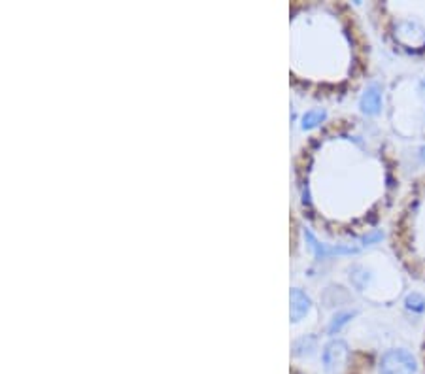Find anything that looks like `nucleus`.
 <instances>
[{"label": "nucleus", "mask_w": 425, "mask_h": 374, "mask_svg": "<svg viewBox=\"0 0 425 374\" xmlns=\"http://www.w3.org/2000/svg\"><path fill=\"white\" fill-rule=\"evenodd\" d=\"M399 189L393 151L371 123L342 120L320 136L306 200L323 229L340 238H377Z\"/></svg>", "instance_id": "nucleus-1"}, {"label": "nucleus", "mask_w": 425, "mask_h": 374, "mask_svg": "<svg viewBox=\"0 0 425 374\" xmlns=\"http://www.w3.org/2000/svg\"><path fill=\"white\" fill-rule=\"evenodd\" d=\"M391 242L403 266L425 282V174L408 189L393 221Z\"/></svg>", "instance_id": "nucleus-2"}, {"label": "nucleus", "mask_w": 425, "mask_h": 374, "mask_svg": "<svg viewBox=\"0 0 425 374\" xmlns=\"http://www.w3.org/2000/svg\"><path fill=\"white\" fill-rule=\"evenodd\" d=\"M380 34L397 53L425 60V2H388L372 6Z\"/></svg>", "instance_id": "nucleus-3"}, {"label": "nucleus", "mask_w": 425, "mask_h": 374, "mask_svg": "<svg viewBox=\"0 0 425 374\" xmlns=\"http://www.w3.org/2000/svg\"><path fill=\"white\" fill-rule=\"evenodd\" d=\"M389 123L403 138L425 142V74L395 82L389 95Z\"/></svg>", "instance_id": "nucleus-4"}, {"label": "nucleus", "mask_w": 425, "mask_h": 374, "mask_svg": "<svg viewBox=\"0 0 425 374\" xmlns=\"http://www.w3.org/2000/svg\"><path fill=\"white\" fill-rule=\"evenodd\" d=\"M350 361H352V352L344 340L334 338L323 348L322 363L325 374H346L350 370Z\"/></svg>", "instance_id": "nucleus-5"}, {"label": "nucleus", "mask_w": 425, "mask_h": 374, "mask_svg": "<svg viewBox=\"0 0 425 374\" xmlns=\"http://www.w3.org/2000/svg\"><path fill=\"white\" fill-rule=\"evenodd\" d=\"M416 357L405 348L386 350L378 359V374H416Z\"/></svg>", "instance_id": "nucleus-6"}, {"label": "nucleus", "mask_w": 425, "mask_h": 374, "mask_svg": "<svg viewBox=\"0 0 425 374\" xmlns=\"http://www.w3.org/2000/svg\"><path fill=\"white\" fill-rule=\"evenodd\" d=\"M359 106L363 110V114L367 115L380 114V110H382V93H380L377 85H371V87L365 89V93L361 95V101H359Z\"/></svg>", "instance_id": "nucleus-7"}, {"label": "nucleus", "mask_w": 425, "mask_h": 374, "mask_svg": "<svg viewBox=\"0 0 425 374\" xmlns=\"http://www.w3.org/2000/svg\"><path fill=\"white\" fill-rule=\"evenodd\" d=\"M310 297L304 293L303 290L299 288H293L292 290V320L293 321H301L306 316V312L310 310Z\"/></svg>", "instance_id": "nucleus-8"}, {"label": "nucleus", "mask_w": 425, "mask_h": 374, "mask_svg": "<svg viewBox=\"0 0 425 374\" xmlns=\"http://www.w3.org/2000/svg\"><path fill=\"white\" fill-rule=\"evenodd\" d=\"M327 114L323 112V110H308L306 114L303 115V123H301V127L304 131H310V129H316L318 125H322L323 121H325Z\"/></svg>", "instance_id": "nucleus-9"}, {"label": "nucleus", "mask_w": 425, "mask_h": 374, "mask_svg": "<svg viewBox=\"0 0 425 374\" xmlns=\"http://www.w3.org/2000/svg\"><path fill=\"white\" fill-rule=\"evenodd\" d=\"M314 346H316V338L303 337L293 344V354L295 356H310L314 352Z\"/></svg>", "instance_id": "nucleus-10"}, {"label": "nucleus", "mask_w": 425, "mask_h": 374, "mask_svg": "<svg viewBox=\"0 0 425 374\" xmlns=\"http://www.w3.org/2000/svg\"><path fill=\"white\" fill-rule=\"evenodd\" d=\"M348 318H352V314H350V312H348V314H336L333 318V320H331V323H329V335H336V333L340 331V329H342V327L346 325L348 321Z\"/></svg>", "instance_id": "nucleus-11"}, {"label": "nucleus", "mask_w": 425, "mask_h": 374, "mask_svg": "<svg viewBox=\"0 0 425 374\" xmlns=\"http://www.w3.org/2000/svg\"><path fill=\"white\" fill-rule=\"evenodd\" d=\"M407 308H410V310H414V312H424V308H425L424 297L419 295V293H412V295H408Z\"/></svg>", "instance_id": "nucleus-12"}, {"label": "nucleus", "mask_w": 425, "mask_h": 374, "mask_svg": "<svg viewBox=\"0 0 425 374\" xmlns=\"http://www.w3.org/2000/svg\"><path fill=\"white\" fill-rule=\"evenodd\" d=\"M421 361H424V370H425V338H424V346H421Z\"/></svg>", "instance_id": "nucleus-13"}]
</instances>
